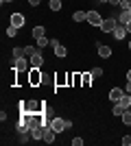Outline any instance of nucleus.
Wrapping results in <instances>:
<instances>
[{"label":"nucleus","instance_id":"obj_1","mask_svg":"<svg viewBox=\"0 0 131 146\" xmlns=\"http://www.w3.org/2000/svg\"><path fill=\"white\" fill-rule=\"evenodd\" d=\"M116 26H118V20L112 15V18H105V20H103V24H100V31H103L105 35H112L114 31H116Z\"/></svg>","mask_w":131,"mask_h":146},{"label":"nucleus","instance_id":"obj_2","mask_svg":"<svg viewBox=\"0 0 131 146\" xmlns=\"http://www.w3.org/2000/svg\"><path fill=\"white\" fill-rule=\"evenodd\" d=\"M42 81H44V74L39 72V70H35V68H31V70H29V85L37 87Z\"/></svg>","mask_w":131,"mask_h":146},{"label":"nucleus","instance_id":"obj_3","mask_svg":"<svg viewBox=\"0 0 131 146\" xmlns=\"http://www.w3.org/2000/svg\"><path fill=\"white\" fill-rule=\"evenodd\" d=\"M48 127L55 131V133H61V131H66V118H50Z\"/></svg>","mask_w":131,"mask_h":146},{"label":"nucleus","instance_id":"obj_4","mask_svg":"<svg viewBox=\"0 0 131 146\" xmlns=\"http://www.w3.org/2000/svg\"><path fill=\"white\" fill-rule=\"evenodd\" d=\"M13 70H20V72H29L31 70V61H26L24 57H20V59H13Z\"/></svg>","mask_w":131,"mask_h":146},{"label":"nucleus","instance_id":"obj_5","mask_svg":"<svg viewBox=\"0 0 131 146\" xmlns=\"http://www.w3.org/2000/svg\"><path fill=\"white\" fill-rule=\"evenodd\" d=\"M50 46H53V50H55V57H59V59H63V57L68 55L66 46H63V44H59L57 39H50Z\"/></svg>","mask_w":131,"mask_h":146},{"label":"nucleus","instance_id":"obj_6","mask_svg":"<svg viewBox=\"0 0 131 146\" xmlns=\"http://www.w3.org/2000/svg\"><path fill=\"white\" fill-rule=\"evenodd\" d=\"M103 20H105V18H103V15H100L98 11H87V22H90L92 26H98V29H100Z\"/></svg>","mask_w":131,"mask_h":146},{"label":"nucleus","instance_id":"obj_7","mask_svg":"<svg viewBox=\"0 0 131 146\" xmlns=\"http://www.w3.org/2000/svg\"><path fill=\"white\" fill-rule=\"evenodd\" d=\"M122 96H125V90H122V87H112V90H109V100H112V103H118Z\"/></svg>","mask_w":131,"mask_h":146},{"label":"nucleus","instance_id":"obj_8","mask_svg":"<svg viewBox=\"0 0 131 146\" xmlns=\"http://www.w3.org/2000/svg\"><path fill=\"white\" fill-rule=\"evenodd\" d=\"M26 22V18L22 15V13H11V26H15V29H22Z\"/></svg>","mask_w":131,"mask_h":146},{"label":"nucleus","instance_id":"obj_9","mask_svg":"<svg viewBox=\"0 0 131 146\" xmlns=\"http://www.w3.org/2000/svg\"><path fill=\"white\" fill-rule=\"evenodd\" d=\"M55 135H57V133L48 127V124H46V127H44V140H42V142H46V144H53V142H55Z\"/></svg>","mask_w":131,"mask_h":146},{"label":"nucleus","instance_id":"obj_10","mask_svg":"<svg viewBox=\"0 0 131 146\" xmlns=\"http://www.w3.org/2000/svg\"><path fill=\"white\" fill-rule=\"evenodd\" d=\"M96 48H98V57H103V59H109V57H112V48H109V46H103L100 42H96Z\"/></svg>","mask_w":131,"mask_h":146},{"label":"nucleus","instance_id":"obj_11","mask_svg":"<svg viewBox=\"0 0 131 146\" xmlns=\"http://www.w3.org/2000/svg\"><path fill=\"white\" fill-rule=\"evenodd\" d=\"M42 66H44V57H42V52H37V55H33V57H31V68L39 70Z\"/></svg>","mask_w":131,"mask_h":146},{"label":"nucleus","instance_id":"obj_12","mask_svg":"<svg viewBox=\"0 0 131 146\" xmlns=\"http://www.w3.org/2000/svg\"><path fill=\"white\" fill-rule=\"evenodd\" d=\"M112 35L116 37V39H118V42H122V39H125V37L129 35V33H127V29H125V26H120V24H118V26H116V31H114Z\"/></svg>","mask_w":131,"mask_h":146},{"label":"nucleus","instance_id":"obj_13","mask_svg":"<svg viewBox=\"0 0 131 146\" xmlns=\"http://www.w3.org/2000/svg\"><path fill=\"white\" fill-rule=\"evenodd\" d=\"M114 18L118 20V24H120V26H127V22L131 20V15H129V11H120L118 15H114Z\"/></svg>","mask_w":131,"mask_h":146},{"label":"nucleus","instance_id":"obj_14","mask_svg":"<svg viewBox=\"0 0 131 146\" xmlns=\"http://www.w3.org/2000/svg\"><path fill=\"white\" fill-rule=\"evenodd\" d=\"M44 127H46V124H39V127H35L31 131V137H33V140H44Z\"/></svg>","mask_w":131,"mask_h":146},{"label":"nucleus","instance_id":"obj_15","mask_svg":"<svg viewBox=\"0 0 131 146\" xmlns=\"http://www.w3.org/2000/svg\"><path fill=\"white\" fill-rule=\"evenodd\" d=\"M39 50H42V48H37V46H24V57H29V59H31L33 55H37Z\"/></svg>","mask_w":131,"mask_h":146},{"label":"nucleus","instance_id":"obj_16","mask_svg":"<svg viewBox=\"0 0 131 146\" xmlns=\"http://www.w3.org/2000/svg\"><path fill=\"white\" fill-rule=\"evenodd\" d=\"M92 79H94V76H92V72H83V74H81V85H83V87H90Z\"/></svg>","mask_w":131,"mask_h":146},{"label":"nucleus","instance_id":"obj_17","mask_svg":"<svg viewBox=\"0 0 131 146\" xmlns=\"http://www.w3.org/2000/svg\"><path fill=\"white\" fill-rule=\"evenodd\" d=\"M125 107H122V105H118V103H114V109H112V113H114V116H116V118H122V113H125Z\"/></svg>","mask_w":131,"mask_h":146},{"label":"nucleus","instance_id":"obj_18","mask_svg":"<svg viewBox=\"0 0 131 146\" xmlns=\"http://www.w3.org/2000/svg\"><path fill=\"white\" fill-rule=\"evenodd\" d=\"M118 105H122L125 109H129V107H131V94H127V92H125V96L118 100Z\"/></svg>","mask_w":131,"mask_h":146},{"label":"nucleus","instance_id":"obj_19","mask_svg":"<svg viewBox=\"0 0 131 146\" xmlns=\"http://www.w3.org/2000/svg\"><path fill=\"white\" fill-rule=\"evenodd\" d=\"M72 20H74V22H83V20H87V11H74V13H72Z\"/></svg>","mask_w":131,"mask_h":146},{"label":"nucleus","instance_id":"obj_20","mask_svg":"<svg viewBox=\"0 0 131 146\" xmlns=\"http://www.w3.org/2000/svg\"><path fill=\"white\" fill-rule=\"evenodd\" d=\"M35 42H37V48H46V46H50V39H48L46 35H44V37H37Z\"/></svg>","mask_w":131,"mask_h":146},{"label":"nucleus","instance_id":"obj_21","mask_svg":"<svg viewBox=\"0 0 131 146\" xmlns=\"http://www.w3.org/2000/svg\"><path fill=\"white\" fill-rule=\"evenodd\" d=\"M44 35H46V29H44L42 24L33 29V37H35V39H37V37H44Z\"/></svg>","mask_w":131,"mask_h":146},{"label":"nucleus","instance_id":"obj_22","mask_svg":"<svg viewBox=\"0 0 131 146\" xmlns=\"http://www.w3.org/2000/svg\"><path fill=\"white\" fill-rule=\"evenodd\" d=\"M50 9L53 11H61V0H50Z\"/></svg>","mask_w":131,"mask_h":146},{"label":"nucleus","instance_id":"obj_23","mask_svg":"<svg viewBox=\"0 0 131 146\" xmlns=\"http://www.w3.org/2000/svg\"><path fill=\"white\" fill-rule=\"evenodd\" d=\"M122 124H127V127L131 124V111H129V109H127L125 113H122Z\"/></svg>","mask_w":131,"mask_h":146},{"label":"nucleus","instance_id":"obj_24","mask_svg":"<svg viewBox=\"0 0 131 146\" xmlns=\"http://www.w3.org/2000/svg\"><path fill=\"white\" fill-rule=\"evenodd\" d=\"M90 72H92V76H94V79H100V76H103V68H92Z\"/></svg>","mask_w":131,"mask_h":146},{"label":"nucleus","instance_id":"obj_25","mask_svg":"<svg viewBox=\"0 0 131 146\" xmlns=\"http://www.w3.org/2000/svg\"><path fill=\"white\" fill-rule=\"evenodd\" d=\"M24 57V48H13V59H20Z\"/></svg>","mask_w":131,"mask_h":146},{"label":"nucleus","instance_id":"obj_26","mask_svg":"<svg viewBox=\"0 0 131 146\" xmlns=\"http://www.w3.org/2000/svg\"><path fill=\"white\" fill-rule=\"evenodd\" d=\"M18 35V29H15V26H9V29H7V37H15Z\"/></svg>","mask_w":131,"mask_h":146},{"label":"nucleus","instance_id":"obj_27","mask_svg":"<svg viewBox=\"0 0 131 146\" xmlns=\"http://www.w3.org/2000/svg\"><path fill=\"white\" fill-rule=\"evenodd\" d=\"M72 85H81V74H72Z\"/></svg>","mask_w":131,"mask_h":146},{"label":"nucleus","instance_id":"obj_28","mask_svg":"<svg viewBox=\"0 0 131 146\" xmlns=\"http://www.w3.org/2000/svg\"><path fill=\"white\" fill-rule=\"evenodd\" d=\"M120 142H122V146H131V137H129V135H125Z\"/></svg>","mask_w":131,"mask_h":146},{"label":"nucleus","instance_id":"obj_29","mask_svg":"<svg viewBox=\"0 0 131 146\" xmlns=\"http://www.w3.org/2000/svg\"><path fill=\"white\" fill-rule=\"evenodd\" d=\"M81 144H83L81 137H72V146H81Z\"/></svg>","mask_w":131,"mask_h":146},{"label":"nucleus","instance_id":"obj_30","mask_svg":"<svg viewBox=\"0 0 131 146\" xmlns=\"http://www.w3.org/2000/svg\"><path fill=\"white\" fill-rule=\"evenodd\" d=\"M122 90H125V92H127V94H131V81H127V85H125V87H122Z\"/></svg>","mask_w":131,"mask_h":146},{"label":"nucleus","instance_id":"obj_31","mask_svg":"<svg viewBox=\"0 0 131 146\" xmlns=\"http://www.w3.org/2000/svg\"><path fill=\"white\" fill-rule=\"evenodd\" d=\"M39 2H42V0H29V5H31V7H39Z\"/></svg>","mask_w":131,"mask_h":146},{"label":"nucleus","instance_id":"obj_32","mask_svg":"<svg viewBox=\"0 0 131 146\" xmlns=\"http://www.w3.org/2000/svg\"><path fill=\"white\" fill-rule=\"evenodd\" d=\"M125 29H127V33H129V35H131V20H129V22H127V26H125Z\"/></svg>","mask_w":131,"mask_h":146},{"label":"nucleus","instance_id":"obj_33","mask_svg":"<svg viewBox=\"0 0 131 146\" xmlns=\"http://www.w3.org/2000/svg\"><path fill=\"white\" fill-rule=\"evenodd\" d=\"M109 5H114V7H116V5H120V0H109Z\"/></svg>","mask_w":131,"mask_h":146},{"label":"nucleus","instance_id":"obj_34","mask_svg":"<svg viewBox=\"0 0 131 146\" xmlns=\"http://www.w3.org/2000/svg\"><path fill=\"white\" fill-rule=\"evenodd\" d=\"M127 81H131V70H129V72H127Z\"/></svg>","mask_w":131,"mask_h":146},{"label":"nucleus","instance_id":"obj_35","mask_svg":"<svg viewBox=\"0 0 131 146\" xmlns=\"http://www.w3.org/2000/svg\"><path fill=\"white\" fill-rule=\"evenodd\" d=\"M98 2H105V5H109V0H98Z\"/></svg>","mask_w":131,"mask_h":146},{"label":"nucleus","instance_id":"obj_36","mask_svg":"<svg viewBox=\"0 0 131 146\" xmlns=\"http://www.w3.org/2000/svg\"><path fill=\"white\" fill-rule=\"evenodd\" d=\"M5 2H13V0H2V5H5Z\"/></svg>","mask_w":131,"mask_h":146},{"label":"nucleus","instance_id":"obj_37","mask_svg":"<svg viewBox=\"0 0 131 146\" xmlns=\"http://www.w3.org/2000/svg\"><path fill=\"white\" fill-rule=\"evenodd\" d=\"M129 50H131V39H129Z\"/></svg>","mask_w":131,"mask_h":146},{"label":"nucleus","instance_id":"obj_38","mask_svg":"<svg viewBox=\"0 0 131 146\" xmlns=\"http://www.w3.org/2000/svg\"><path fill=\"white\" fill-rule=\"evenodd\" d=\"M127 11H129V15H131V9H127Z\"/></svg>","mask_w":131,"mask_h":146}]
</instances>
